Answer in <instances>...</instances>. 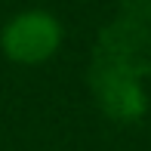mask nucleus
Masks as SVG:
<instances>
[{"label":"nucleus","mask_w":151,"mask_h":151,"mask_svg":"<svg viewBox=\"0 0 151 151\" xmlns=\"http://www.w3.org/2000/svg\"><path fill=\"white\" fill-rule=\"evenodd\" d=\"M59 43H62V25L56 16L43 9H28L12 16L0 34L3 52L19 65H40L52 59Z\"/></svg>","instance_id":"obj_1"}]
</instances>
